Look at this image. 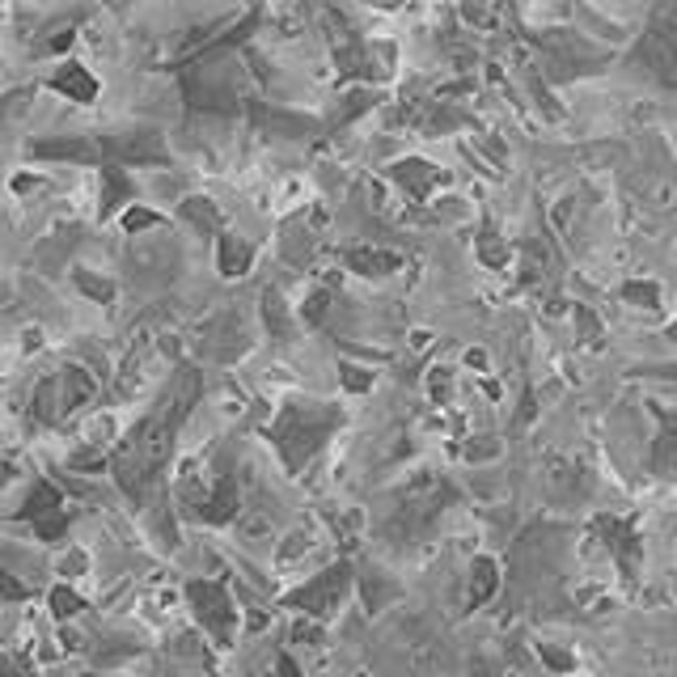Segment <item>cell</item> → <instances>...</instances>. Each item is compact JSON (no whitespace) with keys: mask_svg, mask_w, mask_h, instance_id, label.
Returning a JSON list of instances; mask_svg holds the SVG:
<instances>
[{"mask_svg":"<svg viewBox=\"0 0 677 677\" xmlns=\"http://www.w3.org/2000/svg\"><path fill=\"white\" fill-rule=\"evenodd\" d=\"M190 394H195V378L183 373L178 385L165 394L162 403L153 406L140 424H135L128 440L119 445V458H114V474H119V483L140 495V491L149 488L157 474H162V466L170 461V449H174V436H178V424H183V415L190 411Z\"/></svg>","mask_w":677,"mask_h":677,"instance_id":"cell-1","label":"cell"},{"mask_svg":"<svg viewBox=\"0 0 677 677\" xmlns=\"http://www.w3.org/2000/svg\"><path fill=\"white\" fill-rule=\"evenodd\" d=\"M339 424L335 411H323V406H288L280 428H275V445L280 454L288 458V466H301L305 458H314V449L326 440V433Z\"/></svg>","mask_w":677,"mask_h":677,"instance_id":"cell-2","label":"cell"},{"mask_svg":"<svg viewBox=\"0 0 677 677\" xmlns=\"http://www.w3.org/2000/svg\"><path fill=\"white\" fill-rule=\"evenodd\" d=\"M190 601L199 605V623L208 626L220 644H225L229 631H233V619H238V610L229 605V597L220 593L217 585H190Z\"/></svg>","mask_w":677,"mask_h":677,"instance_id":"cell-3","label":"cell"},{"mask_svg":"<svg viewBox=\"0 0 677 677\" xmlns=\"http://www.w3.org/2000/svg\"><path fill=\"white\" fill-rule=\"evenodd\" d=\"M343 589H348V571L335 568V571H326L323 580H314L305 593H297V605H305L309 614H330V610L339 605Z\"/></svg>","mask_w":677,"mask_h":677,"instance_id":"cell-4","label":"cell"},{"mask_svg":"<svg viewBox=\"0 0 677 677\" xmlns=\"http://www.w3.org/2000/svg\"><path fill=\"white\" fill-rule=\"evenodd\" d=\"M55 89H64V94H73V98H81V102L85 98H94V81L85 77L77 64H68V73L55 77Z\"/></svg>","mask_w":677,"mask_h":677,"instance_id":"cell-5","label":"cell"},{"mask_svg":"<svg viewBox=\"0 0 677 677\" xmlns=\"http://www.w3.org/2000/svg\"><path fill=\"white\" fill-rule=\"evenodd\" d=\"M656 461H660V466H665V461H677V433H665V436H660Z\"/></svg>","mask_w":677,"mask_h":677,"instance_id":"cell-6","label":"cell"},{"mask_svg":"<svg viewBox=\"0 0 677 677\" xmlns=\"http://www.w3.org/2000/svg\"><path fill=\"white\" fill-rule=\"evenodd\" d=\"M55 605H59L55 614H77V605H81V601H77L73 593H55Z\"/></svg>","mask_w":677,"mask_h":677,"instance_id":"cell-7","label":"cell"},{"mask_svg":"<svg viewBox=\"0 0 677 677\" xmlns=\"http://www.w3.org/2000/svg\"><path fill=\"white\" fill-rule=\"evenodd\" d=\"M674 335H677V326H674Z\"/></svg>","mask_w":677,"mask_h":677,"instance_id":"cell-8","label":"cell"}]
</instances>
